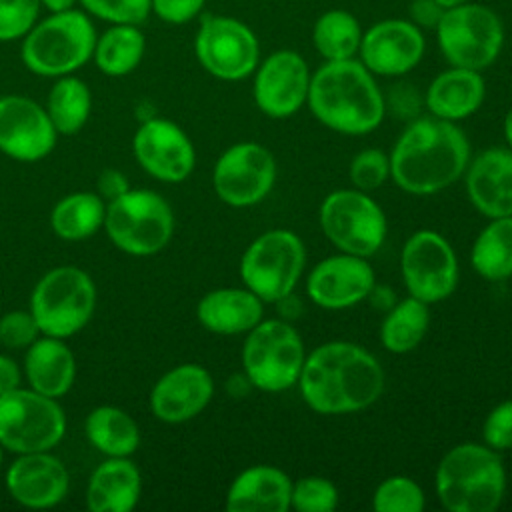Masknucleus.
Here are the masks:
<instances>
[{"instance_id": "obj_1", "label": "nucleus", "mask_w": 512, "mask_h": 512, "mask_svg": "<svg viewBox=\"0 0 512 512\" xmlns=\"http://www.w3.org/2000/svg\"><path fill=\"white\" fill-rule=\"evenodd\" d=\"M300 394L318 414H350L372 406L384 390L380 362L354 342H326L304 358Z\"/></svg>"}, {"instance_id": "obj_2", "label": "nucleus", "mask_w": 512, "mask_h": 512, "mask_svg": "<svg viewBox=\"0 0 512 512\" xmlns=\"http://www.w3.org/2000/svg\"><path fill=\"white\" fill-rule=\"evenodd\" d=\"M470 162L466 134L442 118H414L390 154V176L408 194H436L454 184Z\"/></svg>"}, {"instance_id": "obj_3", "label": "nucleus", "mask_w": 512, "mask_h": 512, "mask_svg": "<svg viewBox=\"0 0 512 512\" xmlns=\"http://www.w3.org/2000/svg\"><path fill=\"white\" fill-rule=\"evenodd\" d=\"M306 102L318 122L348 136L372 132L386 112L374 74L354 58L324 62L310 78Z\"/></svg>"}, {"instance_id": "obj_4", "label": "nucleus", "mask_w": 512, "mask_h": 512, "mask_svg": "<svg viewBox=\"0 0 512 512\" xmlns=\"http://www.w3.org/2000/svg\"><path fill=\"white\" fill-rule=\"evenodd\" d=\"M506 492V470L494 448L464 442L436 468V494L450 512H494Z\"/></svg>"}, {"instance_id": "obj_5", "label": "nucleus", "mask_w": 512, "mask_h": 512, "mask_svg": "<svg viewBox=\"0 0 512 512\" xmlns=\"http://www.w3.org/2000/svg\"><path fill=\"white\" fill-rule=\"evenodd\" d=\"M96 46L88 16L68 8L34 24L22 42V62L38 76H66L86 64Z\"/></svg>"}, {"instance_id": "obj_6", "label": "nucleus", "mask_w": 512, "mask_h": 512, "mask_svg": "<svg viewBox=\"0 0 512 512\" xmlns=\"http://www.w3.org/2000/svg\"><path fill=\"white\" fill-rule=\"evenodd\" d=\"M304 344L288 320H260L242 346V368L252 386L264 392L292 388L302 372Z\"/></svg>"}, {"instance_id": "obj_7", "label": "nucleus", "mask_w": 512, "mask_h": 512, "mask_svg": "<svg viewBox=\"0 0 512 512\" xmlns=\"http://www.w3.org/2000/svg\"><path fill=\"white\" fill-rule=\"evenodd\" d=\"M96 306L92 278L76 266L46 272L30 298V312L46 336L66 338L86 326Z\"/></svg>"}, {"instance_id": "obj_8", "label": "nucleus", "mask_w": 512, "mask_h": 512, "mask_svg": "<svg viewBox=\"0 0 512 512\" xmlns=\"http://www.w3.org/2000/svg\"><path fill=\"white\" fill-rule=\"evenodd\" d=\"M438 46L452 66L484 70L500 54L504 26L494 10L466 2L446 8L436 26Z\"/></svg>"}, {"instance_id": "obj_9", "label": "nucleus", "mask_w": 512, "mask_h": 512, "mask_svg": "<svg viewBox=\"0 0 512 512\" xmlns=\"http://www.w3.org/2000/svg\"><path fill=\"white\" fill-rule=\"evenodd\" d=\"M104 228L110 240L134 256L162 250L174 230L168 202L150 190H128L106 206Z\"/></svg>"}, {"instance_id": "obj_10", "label": "nucleus", "mask_w": 512, "mask_h": 512, "mask_svg": "<svg viewBox=\"0 0 512 512\" xmlns=\"http://www.w3.org/2000/svg\"><path fill=\"white\" fill-rule=\"evenodd\" d=\"M306 250L290 230L260 234L242 254L240 278L262 302H278L290 294L304 270Z\"/></svg>"}, {"instance_id": "obj_11", "label": "nucleus", "mask_w": 512, "mask_h": 512, "mask_svg": "<svg viewBox=\"0 0 512 512\" xmlns=\"http://www.w3.org/2000/svg\"><path fill=\"white\" fill-rule=\"evenodd\" d=\"M64 430V410L54 398L22 388L0 396V446L18 454L44 452L62 440Z\"/></svg>"}, {"instance_id": "obj_12", "label": "nucleus", "mask_w": 512, "mask_h": 512, "mask_svg": "<svg viewBox=\"0 0 512 512\" xmlns=\"http://www.w3.org/2000/svg\"><path fill=\"white\" fill-rule=\"evenodd\" d=\"M320 228L338 250L366 258L386 238V216L364 190H334L320 206Z\"/></svg>"}, {"instance_id": "obj_13", "label": "nucleus", "mask_w": 512, "mask_h": 512, "mask_svg": "<svg viewBox=\"0 0 512 512\" xmlns=\"http://www.w3.org/2000/svg\"><path fill=\"white\" fill-rule=\"evenodd\" d=\"M400 270L410 296L426 304L448 298L458 284L456 254L434 230H418L404 242Z\"/></svg>"}, {"instance_id": "obj_14", "label": "nucleus", "mask_w": 512, "mask_h": 512, "mask_svg": "<svg viewBox=\"0 0 512 512\" xmlns=\"http://www.w3.org/2000/svg\"><path fill=\"white\" fill-rule=\"evenodd\" d=\"M202 68L220 80H242L258 66L260 46L254 32L230 16H206L194 40Z\"/></svg>"}, {"instance_id": "obj_15", "label": "nucleus", "mask_w": 512, "mask_h": 512, "mask_svg": "<svg viewBox=\"0 0 512 512\" xmlns=\"http://www.w3.org/2000/svg\"><path fill=\"white\" fill-rule=\"evenodd\" d=\"M276 180V160L258 142L230 146L216 162L212 184L218 198L234 208L258 204Z\"/></svg>"}, {"instance_id": "obj_16", "label": "nucleus", "mask_w": 512, "mask_h": 512, "mask_svg": "<svg viewBox=\"0 0 512 512\" xmlns=\"http://www.w3.org/2000/svg\"><path fill=\"white\" fill-rule=\"evenodd\" d=\"M310 70L294 50L272 52L256 70L254 102L270 118H288L308 98Z\"/></svg>"}, {"instance_id": "obj_17", "label": "nucleus", "mask_w": 512, "mask_h": 512, "mask_svg": "<svg viewBox=\"0 0 512 512\" xmlns=\"http://www.w3.org/2000/svg\"><path fill=\"white\" fill-rule=\"evenodd\" d=\"M422 30L402 18H388L372 24L360 42L362 64L378 76H402L424 56Z\"/></svg>"}, {"instance_id": "obj_18", "label": "nucleus", "mask_w": 512, "mask_h": 512, "mask_svg": "<svg viewBox=\"0 0 512 512\" xmlns=\"http://www.w3.org/2000/svg\"><path fill=\"white\" fill-rule=\"evenodd\" d=\"M138 164L162 182H182L194 170L196 154L184 130L164 118L144 122L134 136Z\"/></svg>"}, {"instance_id": "obj_19", "label": "nucleus", "mask_w": 512, "mask_h": 512, "mask_svg": "<svg viewBox=\"0 0 512 512\" xmlns=\"http://www.w3.org/2000/svg\"><path fill=\"white\" fill-rule=\"evenodd\" d=\"M56 144L48 112L26 96L0 98V150L16 160L44 158Z\"/></svg>"}, {"instance_id": "obj_20", "label": "nucleus", "mask_w": 512, "mask_h": 512, "mask_svg": "<svg viewBox=\"0 0 512 512\" xmlns=\"http://www.w3.org/2000/svg\"><path fill=\"white\" fill-rule=\"evenodd\" d=\"M374 284V270L364 256L342 252L320 260L312 268L306 292L316 306L342 310L364 300Z\"/></svg>"}, {"instance_id": "obj_21", "label": "nucleus", "mask_w": 512, "mask_h": 512, "mask_svg": "<svg viewBox=\"0 0 512 512\" xmlns=\"http://www.w3.org/2000/svg\"><path fill=\"white\" fill-rule=\"evenodd\" d=\"M214 394V380L200 364L168 370L152 388L150 406L158 420L180 424L200 414Z\"/></svg>"}, {"instance_id": "obj_22", "label": "nucleus", "mask_w": 512, "mask_h": 512, "mask_svg": "<svg viewBox=\"0 0 512 512\" xmlns=\"http://www.w3.org/2000/svg\"><path fill=\"white\" fill-rule=\"evenodd\" d=\"M8 492L28 508H50L68 492V472L64 464L44 452H28L14 460L6 472Z\"/></svg>"}, {"instance_id": "obj_23", "label": "nucleus", "mask_w": 512, "mask_h": 512, "mask_svg": "<svg viewBox=\"0 0 512 512\" xmlns=\"http://www.w3.org/2000/svg\"><path fill=\"white\" fill-rule=\"evenodd\" d=\"M466 194L488 216H512V150L490 148L466 166Z\"/></svg>"}, {"instance_id": "obj_24", "label": "nucleus", "mask_w": 512, "mask_h": 512, "mask_svg": "<svg viewBox=\"0 0 512 512\" xmlns=\"http://www.w3.org/2000/svg\"><path fill=\"white\" fill-rule=\"evenodd\" d=\"M292 480L276 466L256 464L242 470L226 494L228 512H286Z\"/></svg>"}, {"instance_id": "obj_25", "label": "nucleus", "mask_w": 512, "mask_h": 512, "mask_svg": "<svg viewBox=\"0 0 512 512\" xmlns=\"http://www.w3.org/2000/svg\"><path fill=\"white\" fill-rule=\"evenodd\" d=\"M486 96V84L478 70L452 66L440 72L428 86L424 104L432 116L458 122L474 114Z\"/></svg>"}, {"instance_id": "obj_26", "label": "nucleus", "mask_w": 512, "mask_h": 512, "mask_svg": "<svg viewBox=\"0 0 512 512\" xmlns=\"http://www.w3.org/2000/svg\"><path fill=\"white\" fill-rule=\"evenodd\" d=\"M196 314L210 332L242 334L262 320L264 302L248 288H218L198 302Z\"/></svg>"}, {"instance_id": "obj_27", "label": "nucleus", "mask_w": 512, "mask_h": 512, "mask_svg": "<svg viewBox=\"0 0 512 512\" xmlns=\"http://www.w3.org/2000/svg\"><path fill=\"white\" fill-rule=\"evenodd\" d=\"M142 490L138 468L126 456H110L90 476L86 502L92 512H128Z\"/></svg>"}, {"instance_id": "obj_28", "label": "nucleus", "mask_w": 512, "mask_h": 512, "mask_svg": "<svg viewBox=\"0 0 512 512\" xmlns=\"http://www.w3.org/2000/svg\"><path fill=\"white\" fill-rule=\"evenodd\" d=\"M26 376L32 390L58 398L70 390L76 376V362L70 348L62 342V338L46 336L36 338L24 360Z\"/></svg>"}, {"instance_id": "obj_29", "label": "nucleus", "mask_w": 512, "mask_h": 512, "mask_svg": "<svg viewBox=\"0 0 512 512\" xmlns=\"http://www.w3.org/2000/svg\"><path fill=\"white\" fill-rule=\"evenodd\" d=\"M474 270L486 280L512 276V216L490 218L476 236L470 252Z\"/></svg>"}, {"instance_id": "obj_30", "label": "nucleus", "mask_w": 512, "mask_h": 512, "mask_svg": "<svg viewBox=\"0 0 512 512\" xmlns=\"http://www.w3.org/2000/svg\"><path fill=\"white\" fill-rule=\"evenodd\" d=\"M430 324L428 304L410 296L386 312V318L380 326V340L388 352L406 354L414 350L426 336Z\"/></svg>"}, {"instance_id": "obj_31", "label": "nucleus", "mask_w": 512, "mask_h": 512, "mask_svg": "<svg viewBox=\"0 0 512 512\" xmlns=\"http://www.w3.org/2000/svg\"><path fill=\"white\" fill-rule=\"evenodd\" d=\"M86 436L94 448L108 456H128L140 444L136 422L114 406H100L88 414Z\"/></svg>"}, {"instance_id": "obj_32", "label": "nucleus", "mask_w": 512, "mask_h": 512, "mask_svg": "<svg viewBox=\"0 0 512 512\" xmlns=\"http://www.w3.org/2000/svg\"><path fill=\"white\" fill-rule=\"evenodd\" d=\"M144 34L134 24H114L94 46V60L108 76H124L132 72L144 56Z\"/></svg>"}, {"instance_id": "obj_33", "label": "nucleus", "mask_w": 512, "mask_h": 512, "mask_svg": "<svg viewBox=\"0 0 512 512\" xmlns=\"http://www.w3.org/2000/svg\"><path fill=\"white\" fill-rule=\"evenodd\" d=\"M362 34L358 20L350 12L334 8L318 16L312 28V42L326 62L348 60L358 54Z\"/></svg>"}, {"instance_id": "obj_34", "label": "nucleus", "mask_w": 512, "mask_h": 512, "mask_svg": "<svg viewBox=\"0 0 512 512\" xmlns=\"http://www.w3.org/2000/svg\"><path fill=\"white\" fill-rule=\"evenodd\" d=\"M106 206L92 192H76L62 198L52 210V228L64 240H84L104 226Z\"/></svg>"}, {"instance_id": "obj_35", "label": "nucleus", "mask_w": 512, "mask_h": 512, "mask_svg": "<svg viewBox=\"0 0 512 512\" xmlns=\"http://www.w3.org/2000/svg\"><path fill=\"white\" fill-rule=\"evenodd\" d=\"M90 90L74 76H60L48 94V118L56 132L76 134L90 114Z\"/></svg>"}, {"instance_id": "obj_36", "label": "nucleus", "mask_w": 512, "mask_h": 512, "mask_svg": "<svg viewBox=\"0 0 512 512\" xmlns=\"http://www.w3.org/2000/svg\"><path fill=\"white\" fill-rule=\"evenodd\" d=\"M424 504L422 488L408 476L382 480L372 498V506L378 512H420Z\"/></svg>"}, {"instance_id": "obj_37", "label": "nucleus", "mask_w": 512, "mask_h": 512, "mask_svg": "<svg viewBox=\"0 0 512 512\" xmlns=\"http://www.w3.org/2000/svg\"><path fill=\"white\" fill-rule=\"evenodd\" d=\"M338 506L336 486L322 476H304L292 482L290 508L300 512H332Z\"/></svg>"}, {"instance_id": "obj_38", "label": "nucleus", "mask_w": 512, "mask_h": 512, "mask_svg": "<svg viewBox=\"0 0 512 512\" xmlns=\"http://www.w3.org/2000/svg\"><path fill=\"white\" fill-rule=\"evenodd\" d=\"M86 12L112 24H142L152 12V0H80Z\"/></svg>"}, {"instance_id": "obj_39", "label": "nucleus", "mask_w": 512, "mask_h": 512, "mask_svg": "<svg viewBox=\"0 0 512 512\" xmlns=\"http://www.w3.org/2000/svg\"><path fill=\"white\" fill-rule=\"evenodd\" d=\"M390 176V156L382 150L368 148L358 152L350 162V180L358 190H374Z\"/></svg>"}, {"instance_id": "obj_40", "label": "nucleus", "mask_w": 512, "mask_h": 512, "mask_svg": "<svg viewBox=\"0 0 512 512\" xmlns=\"http://www.w3.org/2000/svg\"><path fill=\"white\" fill-rule=\"evenodd\" d=\"M40 0H0V42L24 38L34 26Z\"/></svg>"}, {"instance_id": "obj_41", "label": "nucleus", "mask_w": 512, "mask_h": 512, "mask_svg": "<svg viewBox=\"0 0 512 512\" xmlns=\"http://www.w3.org/2000/svg\"><path fill=\"white\" fill-rule=\"evenodd\" d=\"M40 334L38 322L32 312L14 310L0 318V342L6 348L30 346Z\"/></svg>"}, {"instance_id": "obj_42", "label": "nucleus", "mask_w": 512, "mask_h": 512, "mask_svg": "<svg viewBox=\"0 0 512 512\" xmlns=\"http://www.w3.org/2000/svg\"><path fill=\"white\" fill-rule=\"evenodd\" d=\"M482 438L486 446L494 450L512 448V400H504L488 412L482 426Z\"/></svg>"}, {"instance_id": "obj_43", "label": "nucleus", "mask_w": 512, "mask_h": 512, "mask_svg": "<svg viewBox=\"0 0 512 512\" xmlns=\"http://www.w3.org/2000/svg\"><path fill=\"white\" fill-rule=\"evenodd\" d=\"M422 102L424 100H422L420 92L412 84H404V82L394 84L388 92V98H384V106H388L392 110V114L402 120L418 118Z\"/></svg>"}, {"instance_id": "obj_44", "label": "nucleus", "mask_w": 512, "mask_h": 512, "mask_svg": "<svg viewBox=\"0 0 512 512\" xmlns=\"http://www.w3.org/2000/svg\"><path fill=\"white\" fill-rule=\"evenodd\" d=\"M206 0H152V12L168 24H184L192 20Z\"/></svg>"}, {"instance_id": "obj_45", "label": "nucleus", "mask_w": 512, "mask_h": 512, "mask_svg": "<svg viewBox=\"0 0 512 512\" xmlns=\"http://www.w3.org/2000/svg\"><path fill=\"white\" fill-rule=\"evenodd\" d=\"M444 14V8L436 0H414L410 6V22H414L418 28H434L438 26L440 18Z\"/></svg>"}, {"instance_id": "obj_46", "label": "nucleus", "mask_w": 512, "mask_h": 512, "mask_svg": "<svg viewBox=\"0 0 512 512\" xmlns=\"http://www.w3.org/2000/svg\"><path fill=\"white\" fill-rule=\"evenodd\" d=\"M98 190H100V194H102L108 202H112V200H116L118 196H122L124 192H128L130 186H128V180L124 178L122 172L110 168V170H104V172L100 174V178H98Z\"/></svg>"}, {"instance_id": "obj_47", "label": "nucleus", "mask_w": 512, "mask_h": 512, "mask_svg": "<svg viewBox=\"0 0 512 512\" xmlns=\"http://www.w3.org/2000/svg\"><path fill=\"white\" fill-rule=\"evenodd\" d=\"M20 384V370L8 356H0V396L16 390Z\"/></svg>"}, {"instance_id": "obj_48", "label": "nucleus", "mask_w": 512, "mask_h": 512, "mask_svg": "<svg viewBox=\"0 0 512 512\" xmlns=\"http://www.w3.org/2000/svg\"><path fill=\"white\" fill-rule=\"evenodd\" d=\"M276 304H278V312H280L282 320L290 322V320H294L296 316L302 314V302L298 298H294L292 292L286 294L284 298H280Z\"/></svg>"}, {"instance_id": "obj_49", "label": "nucleus", "mask_w": 512, "mask_h": 512, "mask_svg": "<svg viewBox=\"0 0 512 512\" xmlns=\"http://www.w3.org/2000/svg\"><path fill=\"white\" fill-rule=\"evenodd\" d=\"M374 308H382V310H390L394 306V294L386 288V286H372V290L368 292V296Z\"/></svg>"}, {"instance_id": "obj_50", "label": "nucleus", "mask_w": 512, "mask_h": 512, "mask_svg": "<svg viewBox=\"0 0 512 512\" xmlns=\"http://www.w3.org/2000/svg\"><path fill=\"white\" fill-rule=\"evenodd\" d=\"M40 4L46 6L50 12H60V10L74 8L76 0H40Z\"/></svg>"}, {"instance_id": "obj_51", "label": "nucleus", "mask_w": 512, "mask_h": 512, "mask_svg": "<svg viewBox=\"0 0 512 512\" xmlns=\"http://www.w3.org/2000/svg\"><path fill=\"white\" fill-rule=\"evenodd\" d=\"M504 138H506V142H508V146L512 150V108L504 116Z\"/></svg>"}, {"instance_id": "obj_52", "label": "nucleus", "mask_w": 512, "mask_h": 512, "mask_svg": "<svg viewBox=\"0 0 512 512\" xmlns=\"http://www.w3.org/2000/svg\"><path fill=\"white\" fill-rule=\"evenodd\" d=\"M444 10L446 8H454V6H460V4H466V2H470V0H436Z\"/></svg>"}, {"instance_id": "obj_53", "label": "nucleus", "mask_w": 512, "mask_h": 512, "mask_svg": "<svg viewBox=\"0 0 512 512\" xmlns=\"http://www.w3.org/2000/svg\"><path fill=\"white\" fill-rule=\"evenodd\" d=\"M0 462H2V452H0Z\"/></svg>"}]
</instances>
